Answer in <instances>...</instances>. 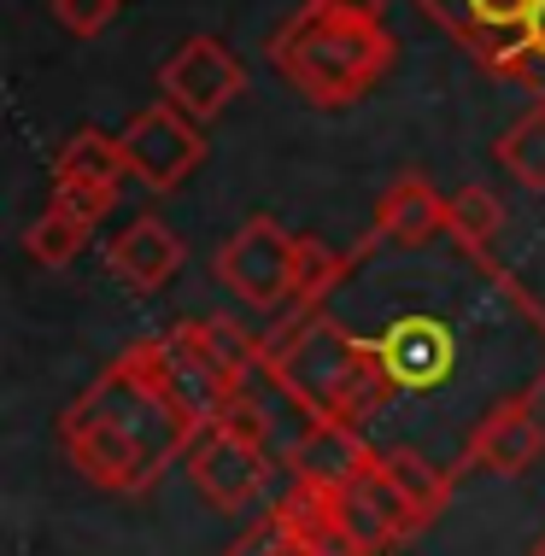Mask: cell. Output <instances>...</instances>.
Instances as JSON below:
<instances>
[{
	"instance_id": "obj_1",
	"label": "cell",
	"mask_w": 545,
	"mask_h": 556,
	"mask_svg": "<svg viewBox=\"0 0 545 556\" xmlns=\"http://www.w3.org/2000/svg\"><path fill=\"white\" fill-rule=\"evenodd\" d=\"M200 428L206 410L176 381L164 334H153L117 352L95 375V387L59 416V451L88 486L112 492V498H141L176 463H188Z\"/></svg>"
},
{
	"instance_id": "obj_2",
	"label": "cell",
	"mask_w": 545,
	"mask_h": 556,
	"mask_svg": "<svg viewBox=\"0 0 545 556\" xmlns=\"http://www.w3.org/2000/svg\"><path fill=\"white\" fill-rule=\"evenodd\" d=\"M259 375L270 393H282L306 422H352L370 428L399 404L387 352L370 334L346 328L329 305L287 311L264 334V364Z\"/></svg>"
},
{
	"instance_id": "obj_3",
	"label": "cell",
	"mask_w": 545,
	"mask_h": 556,
	"mask_svg": "<svg viewBox=\"0 0 545 556\" xmlns=\"http://www.w3.org/2000/svg\"><path fill=\"white\" fill-rule=\"evenodd\" d=\"M399 59L382 0H299V12L270 36L276 77L311 106H358Z\"/></svg>"
},
{
	"instance_id": "obj_4",
	"label": "cell",
	"mask_w": 545,
	"mask_h": 556,
	"mask_svg": "<svg viewBox=\"0 0 545 556\" xmlns=\"http://www.w3.org/2000/svg\"><path fill=\"white\" fill-rule=\"evenodd\" d=\"M294 252H299V235H287L276 217H247L218 247L211 269L247 311L270 317V311L294 305Z\"/></svg>"
},
{
	"instance_id": "obj_5",
	"label": "cell",
	"mask_w": 545,
	"mask_h": 556,
	"mask_svg": "<svg viewBox=\"0 0 545 556\" xmlns=\"http://www.w3.org/2000/svg\"><path fill=\"white\" fill-rule=\"evenodd\" d=\"M240 94H247V65H240L218 36H188L159 65V100H171L176 112H188L200 129L218 124Z\"/></svg>"
},
{
	"instance_id": "obj_6",
	"label": "cell",
	"mask_w": 545,
	"mask_h": 556,
	"mask_svg": "<svg viewBox=\"0 0 545 556\" xmlns=\"http://www.w3.org/2000/svg\"><path fill=\"white\" fill-rule=\"evenodd\" d=\"M124 159H129V176L141 188L176 193L206 164V135L188 112H176L171 100H153L147 112H135L124 124Z\"/></svg>"
},
{
	"instance_id": "obj_7",
	"label": "cell",
	"mask_w": 545,
	"mask_h": 556,
	"mask_svg": "<svg viewBox=\"0 0 545 556\" xmlns=\"http://www.w3.org/2000/svg\"><path fill=\"white\" fill-rule=\"evenodd\" d=\"M188 480L200 486V498L223 516H240L264 498L270 486V457L259 440H240V433L206 422L200 440L188 445Z\"/></svg>"
},
{
	"instance_id": "obj_8",
	"label": "cell",
	"mask_w": 545,
	"mask_h": 556,
	"mask_svg": "<svg viewBox=\"0 0 545 556\" xmlns=\"http://www.w3.org/2000/svg\"><path fill=\"white\" fill-rule=\"evenodd\" d=\"M417 12L441 24L446 36L458 41L469 59H475L481 71H493V77H510L534 0H417Z\"/></svg>"
},
{
	"instance_id": "obj_9",
	"label": "cell",
	"mask_w": 545,
	"mask_h": 556,
	"mask_svg": "<svg viewBox=\"0 0 545 556\" xmlns=\"http://www.w3.org/2000/svg\"><path fill=\"white\" fill-rule=\"evenodd\" d=\"M540 399H498L493 410L475 416V428L463 433V469H487L498 480H517L545 457V422L534 410Z\"/></svg>"
},
{
	"instance_id": "obj_10",
	"label": "cell",
	"mask_w": 545,
	"mask_h": 556,
	"mask_svg": "<svg viewBox=\"0 0 545 556\" xmlns=\"http://www.w3.org/2000/svg\"><path fill=\"white\" fill-rule=\"evenodd\" d=\"M182 264H188V247L164 217H135L106 240V276L129 293H159Z\"/></svg>"
},
{
	"instance_id": "obj_11",
	"label": "cell",
	"mask_w": 545,
	"mask_h": 556,
	"mask_svg": "<svg viewBox=\"0 0 545 556\" xmlns=\"http://www.w3.org/2000/svg\"><path fill=\"white\" fill-rule=\"evenodd\" d=\"M382 451L370 445V433L352 428V422H306V433L287 451V475L294 480H311V486H358L363 475L375 469Z\"/></svg>"
},
{
	"instance_id": "obj_12",
	"label": "cell",
	"mask_w": 545,
	"mask_h": 556,
	"mask_svg": "<svg viewBox=\"0 0 545 556\" xmlns=\"http://www.w3.org/2000/svg\"><path fill=\"white\" fill-rule=\"evenodd\" d=\"M375 235H382V247H399V252H422V247H434V240H446L441 188L417 170L393 176L387 193L375 200Z\"/></svg>"
},
{
	"instance_id": "obj_13",
	"label": "cell",
	"mask_w": 545,
	"mask_h": 556,
	"mask_svg": "<svg viewBox=\"0 0 545 556\" xmlns=\"http://www.w3.org/2000/svg\"><path fill=\"white\" fill-rule=\"evenodd\" d=\"M346 504H352L363 528H375V533L387 539V545H405L411 533L429 528V521H422V509L399 492V480H393V475L382 469V457H375V469L363 475L358 486H346Z\"/></svg>"
},
{
	"instance_id": "obj_14",
	"label": "cell",
	"mask_w": 545,
	"mask_h": 556,
	"mask_svg": "<svg viewBox=\"0 0 545 556\" xmlns=\"http://www.w3.org/2000/svg\"><path fill=\"white\" fill-rule=\"evenodd\" d=\"M129 159H124V135L106 129H77L65 147L53 153V182H124Z\"/></svg>"
},
{
	"instance_id": "obj_15",
	"label": "cell",
	"mask_w": 545,
	"mask_h": 556,
	"mask_svg": "<svg viewBox=\"0 0 545 556\" xmlns=\"http://www.w3.org/2000/svg\"><path fill=\"white\" fill-rule=\"evenodd\" d=\"M352 269H358L352 252H335L329 240L299 235V252H294V311L329 305V299L352 281Z\"/></svg>"
},
{
	"instance_id": "obj_16",
	"label": "cell",
	"mask_w": 545,
	"mask_h": 556,
	"mask_svg": "<svg viewBox=\"0 0 545 556\" xmlns=\"http://www.w3.org/2000/svg\"><path fill=\"white\" fill-rule=\"evenodd\" d=\"M505 235V200L493 188L469 182L446 200V240L463 252H493V240Z\"/></svg>"
},
{
	"instance_id": "obj_17",
	"label": "cell",
	"mask_w": 545,
	"mask_h": 556,
	"mask_svg": "<svg viewBox=\"0 0 545 556\" xmlns=\"http://www.w3.org/2000/svg\"><path fill=\"white\" fill-rule=\"evenodd\" d=\"M382 469L399 480V492L411 498L417 509H422V521H434V516H446V504H451V469H441V463H429L422 451H411V445H393V451H382Z\"/></svg>"
},
{
	"instance_id": "obj_18",
	"label": "cell",
	"mask_w": 545,
	"mask_h": 556,
	"mask_svg": "<svg viewBox=\"0 0 545 556\" xmlns=\"http://www.w3.org/2000/svg\"><path fill=\"white\" fill-rule=\"evenodd\" d=\"M493 159H498V170H505L517 188L545 193V100L522 117V124H510L505 135H498Z\"/></svg>"
},
{
	"instance_id": "obj_19",
	"label": "cell",
	"mask_w": 545,
	"mask_h": 556,
	"mask_svg": "<svg viewBox=\"0 0 545 556\" xmlns=\"http://www.w3.org/2000/svg\"><path fill=\"white\" fill-rule=\"evenodd\" d=\"M83 240H88L83 223H77V217H65V212H53V205H48V212H41V217L24 229V252H29V258H36L41 269H65V264L83 252Z\"/></svg>"
},
{
	"instance_id": "obj_20",
	"label": "cell",
	"mask_w": 545,
	"mask_h": 556,
	"mask_svg": "<svg viewBox=\"0 0 545 556\" xmlns=\"http://www.w3.org/2000/svg\"><path fill=\"white\" fill-rule=\"evenodd\" d=\"M53 212L77 217L83 229H95V223H106L117 212V188L112 182H53Z\"/></svg>"
},
{
	"instance_id": "obj_21",
	"label": "cell",
	"mask_w": 545,
	"mask_h": 556,
	"mask_svg": "<svg viewBox=\"0 0 545 556\" xmlns=\"http://www.w3.org/2000/svg\"><path fill=\"white\" fill-rule=\"evenodd\" d=\"M528 88L534 100H545V0H534V12H528V29H522V48H517V65H510V77Z\"/></svg>"
},
{
	"instance_id": "obj_22",
	"label": "cell",
	"mask_w": 545,
	"mask_h": 556,
	"mask_svg": "<svg viewBox=\"0 0 545 556\" xmlns=\"http://www.w3.org/2000/svg\"><path fill=\"white\" fill-rule=\"evenodd\" d=\"M117 12H124V0H53V18L71 36H100V29H112Z\"/></svg>"
},
{
	"instance_id": "obj_23",
	"label": "cell",
	"mask_w": 545,
	"mask_h": 556,
	"mask_svg": "<svg viewBox=\"0 0 545 556\" xmlns=\"http://www.w3.org/2000/svg\"><path fill=\"white\" fill-rule=\"evenodd\" d=\"M230 556H311V551L287 545V539L276 533V521H270V516H259L247 533H240V545H230Z\"/></svg>"
},
{
	"instance_id": "obj_24",
	"label": "cell",
	"mask_w": 545,
	"mask_h": 556,
	"mask_svg": "<svg viewBox=\"0 0 545 556\" xmlns=\"http://www.w3.org/2000/svg\"><path fill=\"white\" fill-rule=\"evenodd\" d=\"M534 556H545V533H540V539H534Z\"/></svg>"
}]
</instances>
